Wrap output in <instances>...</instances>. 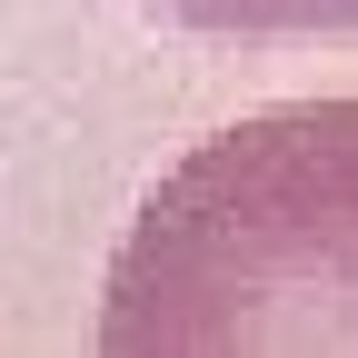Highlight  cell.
I'll return each instance as SVG.
<instances>
[{
  "instance_id": "6da1fadb",
  "label": "cell",
  "mask_w": 358,
  "mask_h": 358,
  "mask_svg": "<svg viewBox=\"0 0 358 358\" xmlns=\"http://www.w3.org/2000/svg\"><path fill=\"white\" fill-rule=\"evenodd\" d=\"M100 348L120 358L358 348V100H279L209 129L110 249Z\"/></svg>"
},
{
  "instance_id": "7a4b0ae2",
  "label": "cell",
  "mask_w": 358,
  "mask_h": 358,
  "mask_svg": "<svg viewBox=\"0 0 358 358\" xmlns=\"http://www.w3.org/2000/svg\"><path fill=\"white\" fill-rule=\"evenodd\" d=\"M199 40H358V0H140Z\"/></svg>"
}]
</instances>
